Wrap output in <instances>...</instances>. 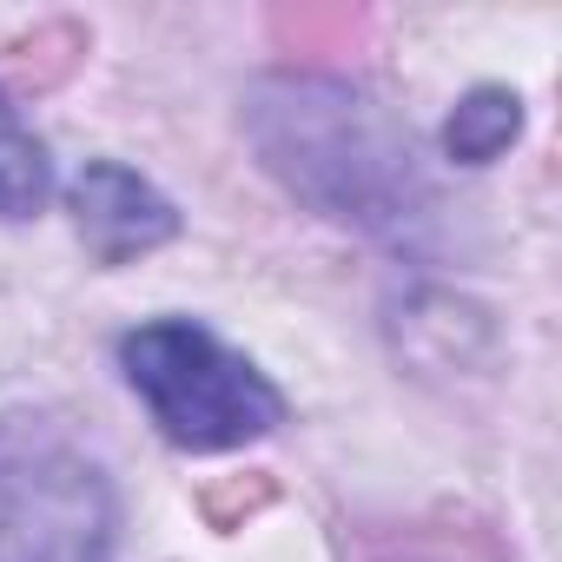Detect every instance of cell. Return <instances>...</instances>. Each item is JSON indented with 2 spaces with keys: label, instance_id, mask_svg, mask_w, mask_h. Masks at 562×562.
<instances>
[{
  "label": "cell",
  "instance_id": "6da1fadb",
  "mask_svg": "<svg viewBox=\"0 0 562 562\" xmlns=\"http://www.w3.org/2000/svg\"><path fill=\"white\" fill-rule=\"evenodd\" d=\"M245 133L258 159L312 212L358 225L364 238H417L437 212V192L417 166L411 133L358 87L325 74H271L251 87Z\"/></svg>",
  "mask_w": 562,
  "mask_h": 562
},
{
  "label": "cell",
  "instance_id": "7a4b0ae2",
  "mask_svg": "<svg viewBox=\"0 0 562 562\" xmlns=\"http://www.w3.org/2000/svg\"><path fill=\"white\" fill-rule=\"evenodd\" d=\"M120 371L179 450H238L285 417V397L251 358L218 345L192 318H159L120 338Z\"/></svg>",
  "mask_w": 562,
  "mask_h": 562
},
{
  "label": "cell",
  "instance_id": "3957f363",
  "mask_svg": "<svg viewBox=\"0 0 562 562\" xmlns=\"http://www.w3.org/2000/svg\"><path fill=\"white\" fill-rule=\"evenodd\" d=\"M0 562H113V483L47 417H0Z\"/></svg>",
  "mask_w": 562,
  "mask_h": 562
},
{
  "label": "cell",
  "instance_id": "277c9868",
  "mask_svg": "<svg viewBox=\"0 0 562 562\" xmlns=\"http://www.w3.org/2000/svg\"><path fill=\"white\" fill-rule=\"evenodd\" d=\"M67 205H74V225L93 251V265H126V258H146L159 251L172 232H179V212L159 186H146L139 172L113 166V159H93L74 172L67 186Z\"/></svg>",
  "mask_w": 562,
  "mask_h": 562
},
{
  "label": "cell",
  "instance_id": "5b68a950",
  "mask_svg": "<svg viewBox=\"0 0 562 562\" xmlns=\"http://www.w3.org/2000/svg\"><path fill=\"white\" fill-rule=\"evenodd\" d=\"M54 192V166L47 146L34 139V126L14 113V100L0 93V218H34Z\"/></svg>",
  "mask_w": 562,
  "mask_h": 562
},
{
  "label": "cell",
  "instance_id": "8992f818",
  "mask_svg": "<svg viewBox=\"0 0 562 562\" xmlns=\"http://www.w3.org/2000/svg\"><path fill=\"white\" fill-rule=\"evenodd\" d=\"M516 133H522V100L503 93V87H476V93L450 113V126H443V153H450L457 166H490Z\"/></svg>",
  "mask_w": 562,
  "mask_h": 562
}]
</instances>
